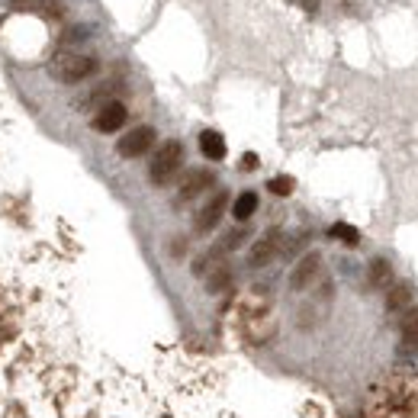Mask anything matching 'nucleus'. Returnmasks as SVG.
Instances as JSON below:
<instances>
[{
	"mask_svg": "<svg viewBox=\"0 0 418 418\" xmlns=\"http://www.w3.org/2000/svg\"><path fill=\"white\" fill-rule=\"evenodd\" d=\"M370 418H418V373L396 370L370 399Z\"/></svg>",
	"mask_w": 418,
	"mask_h": 418,
	"instance_id": "f257e3e1",
	"label": "nucleus"
},
{
	"mask_svg": "<svg viewBox=\"0 0 418 418\" xmlns=\"http://www.w3.org/2000/svg\"><path fill=\"white\" fill-rule=\"evenodd\" d=\"M97 59L91 55H81V52H59L55 59L49 61V75L61 84H81L91 75H97Z\"/></svg>",
	"mask_w": 418,
	"mask_h": 418,
	"instance_id": "f03ea898",
	"label": "nucleus"
},
{
	"mask_svg": "<svg viewBox=\"0 0 418 418\" xmlns=\"http://www.w3.org/2000/svg\"><path fill=\"white\" fill-rule=\"evenodd\" d=\"M180 164H184V145L177 142V139H171V142H164L158 151H155V158H151V164H148L151 184L164 187L167 180H174Z\"/></svg>",
	"mask_w": 418,
	"mask_h": 418,
	"instance_id": "7ed1b4c3",
	"label": "nucleus"
},
{
	"mask_svg": "<svg viewBox=\"0 0 418 418\" xmlns=\"http://www.w3.org/2000/svg\"><path fill=\"white\" fill-rule=\"evenodd\" d=\"M242 325L248 328L251 341H264V338L270 334V309H268V302H261V300L245 302V309H242Z\"/></svg>",
	"mask_w": 418,
	"mask_h": 418,
	"instance_id": "20e7f679",
	"label": "nucleus"
},
{
	"mask_svg": "<svg viewBox=\"0 0 418 418\" xmlns=\"http://www.w3.org/2000/svg\"><path fill=\"white\" fill-rule=\"evenodd\" d=\"M155 129L151 125H135L132 132H125L123 139H119V145H116V151L123 155V158H142L145 151L155 145Z\"/></svg>",
	"mask_w": 418,
	"mask_h": 418,
	"instance_id": "39448f33",
	"label": "nucleus"
},
{
	"mask_svg": "<svg viewBox=\"0 0 418 418\" xmlns=\"http://www.w3.org/2000/svg\"><path fill=\"white\" fill-rule=\"evenodd\" d=\"M226 206H229V193L226 190H219L216 196H209L206 200V206L196 212V222H193V229L200 235H206V232H212V229L219 226V219L226 216Z\"/></svg>",
	"mask_w": 418,
	"mask_h": 418,
	"instance_id": "423d86ee",
	"label": "nucleus"
},
{
	"mask_svg": "<svg viewBox=\"0 0 418 418\" xmlns=\"http://www.w3.org/2000/svg\"><path fill=\"white\" fill-rule=\"evenodd\" d=\"M125 119H129V113H125V107L119 100H109V103H103L100 109H97V116H93V129L97 132H103V135H113V132H119L125 125Z\"/></svg>",
	"mask_w": 418,
	"mask_h": 418,
	"instance_id": "0eeeda50",
	"label": "nucleus"
},
{
	"mask_svg": "<svg viewBox=\"0 0 418 418\" xmlns=\"http://www.w3.org/2000/svg\"><path fill=\"white\" fill-rule=\"evenodd\" d=\"M216 184V174L209 167H196L190 174L180 180V190H177V203H187V200H196L200 193H206L209 187Z\"/></svg>",
	"mask_w": 418,
	"mask_h": 418,
	"instance_id": "6e6552de",
	"label": "nucleus"
},
{
	"mask_svg": "<svg viewBox=\"0 0 418 418\" xmlns=\"http://www.w3.org/2000/svg\"><path fill=\"white\" fill-rule=\"evenodd\" d=\"M277 251H280V232H277V229H270V232H264L258 242L251 245L248 268H268L270 261L277 258Z\"/></svg>",
	"mask_w": 418,
	"mask_h": 418,
	"instance_id": "1a4fd4ad",
	"label": "nucleus"
},
{
	"mask_svg": "<svg viewBox=\"0 0 418 418\" xmlns=\"http://www.w3.org/2000/svg\"><path fill=\"white\" fill-rule=\"evenodd\" d=\"M318 270H322V254H318V251H309V254H306V258L293 268L290 286H293V290H306V286H312V280L318 277Z\"/></svg>",
	"mask_w": 418,
	"mask_h": 418,
	"instance_id": "9d476101",
	"label": "nucleus"
},
{
	"mask_svg": "<svg viewBox=\"0 0 418 418\" xmlns=\"http://www.w3.org/2000/svg\"><path fill=\"white\" fill-rule=\"evenodd\" d=\"M200 151L209 161H222L226 158V139L216 129H206V132H200Z\"/></svg>",
	"mask_w": 418,
	"mask_h": 418,
	"instance_id": "9b49d317",
	"label": "nucleus"
},
{
	"mask_svg": "<svg viewBox=\"0 0 418 418\" xmlns=\"http://www.w3.org/2000/svg\"><path fill=\"white\" fill-rule=\"evenodd\" d=\"M7 7L17 13H59L61 0H7Z\"/></svg>",
	"mask_w": 418,
	"mask_h": 418,
	"instance_id": "f8f14e48",
	"label": "nucleus"
},
{
	"mask_svg": "<svg viewBox=\"0 0 418 418\" xmlns=\"http://www.w3.org/2000/svg\"><path fill=\"white\" fill-rule=\"evenodd\" d=\"M399 334H402V351L415 354L418 351V309L402 318V332Z\"/></svg>",
	"mask_w": 418,
	"mask_h": 418,
	"instance_id": "ddd939ff",
	"label": "nucleus"
},
{
	"mask_svg": "<svg viewBox=\"0 0 418 418\" xmlns=\"http://www.w3.org/2000/svg\"><path fill=\"white\" fill-rule=\"evenodd\" d=\"M412 306V290L405 284H393L386 293V309L389 312H405Z\"/></svg>",
	"mask_w": 418,
	"mask_h": 418,
	"instance_id": "4468645a",
	"label": "nucleus"
},
{
	"mask_svg": "<svg viewBox=\"0 0 418 418\" xmlns=\"http://www.w3.org/2000/svg\"><path fill=\"white\" fill-rule=\"evenodd\" d=\"M254 212H258V193H254V190H245L242 196L232 203V216L238 219V222H248Z\"/></svg>",
	"mask_w": 418,
	"mask_h": 418,
	"instance_id": "2eb2a0df",
	"label": "nucleus"
},
{
	"mask_svg": "<svg viewBox=\"0 0 418 418\" xmlns=\"http://www.w3.org/2000/svg\"><path fill=\"white\" fill-rule=\"evenodd\" d=\"M229 284H232V270H229L226 264H216V268L209 270V277H206L209 293H219L222 286H229Z\"/></svg>",
	"mask_w": 418,
	"mask_h": 418,
	"instance_id": "dca6fc26",
	"label": "nucleus"
},
{
	"mask_svg": "<svg viewBox=\"0 0 418 418\" xmlns=\"http://www.w3.org/2000/svg\"><path fill=\"white\" fill-rule=\"evenodd\" d=\"M389 280H393V268H389V261H380V258H376L373 264H370V284L386 286Z\"/></svg>",
	"mask_w": 418,
	"mask_h": 418,
	"instance_id": "f3484780",
	"label": "nucleus"
},
{
	"mask_svg": "<svg viewBox=\"0 0 418 418\" xmlns=\"http://www.w3.org/2000/svg\"><path fill=\"white\" fill-rule=\"evenodd\" d=\"M328 235H332V238H338V242H344V245H357V242H360L357 229H354V226H344V222H334Z\"/></svg>",
	"mask_w": 418,
	"mask_h": 418,
	"instance_id": "a211bd4d",
	"label": "nucleus"
},
{
	"mask_svg": "<svg viewBox=\"0 0 418 418\" xmlns=\"http://www.w3.org/2000/svg\"><path fill=\"white\" fill-rule=\"evenodd\" d=\"M293 187H296V184H293V177H286V174L270 177V180H268V190L274 193V196H290Z\"/></svg>",
	"mask_w": 418,
	"mask_h": 418,
	"instance_id": "6ab92c4d",
	"label": "nucleus"
},
{
	"mask_svg": "<svg viewBox=\"0 0 418 418\" xmlns=\"http://www.w3.org/2000/svg\"><path fill=\"white\" fill-rule=\"evenodd\" d=\"M245 238H248V232H245V229H235V232H229L226 238H222V245H216V248L226 254V251H235V248H238Z\"/></svg>",
	"mask_w": 418,
	"mask_h": 418,
	"instance_id": "aec40b11",
	"label": "nucleus"
},
{
	"mask_svg": "<svg viewBox=\"0 0 418 418\" xmlns=\"http://www.w3.org/2000/svg\"><path fill=\"white\" fill-rule=\"evenodd\" d=\"M81 39H87V29L77 26V29H71V33L65 36V45H75V42H81Z\"/></svg>",
	"mask_w": 418,
	"mask_h": 418,
	"instance_id": "412c9836",
	"label": "nucleus"
},
{
	"mask_svg": "<svg viewBox=\"0 0 418 418\" xmlns=\"http://www.w3.org/2000/svg\"><path fill=\"white\" fill-rule=\"evenodd\" d=\"M242 167H245V171L258 167V155H245V158H242Z\"/></svg>",
	"mask_w": 418,
	"mask_h": 418,
	"instance_id": "4be33fe9",
	"label": "nucleus"
}]
</instances>
